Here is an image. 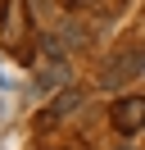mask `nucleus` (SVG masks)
Wrapping results in <instances>:
<instances>
[{
	"mask_svg": "<svg viewBox=\"0 0 145 150\" xmlns=\"http://www.w3.org/2000/svg\"><path fill=\"white\" fill-rule=\"evenodd\" d=\"M145 73V46H122L113 50V55L104 59V68H100V86L104 91H122L132 77Z\"/></svg>",
	"mask_w": 145,
	"mask_h": 150,
	"instance_id": "f257e3e1",
	"label": "nucleus"
},
{
	"mask_svg": "<svg viewBox=\"0 0 145 150\" xmlns=\"http://www.w3.org/2000/svg\"><path fill=\"white\" fill-rule=\"evenodd\" d=\"M0 32H5V46L14 50L23 64H32V50L23 46V37H27V5L23 0H5V5H0Z\"/></svg>",
	"mask_w": 145,
	"mask_h": 150,
	"instance_id": "f03ea898",
	"label": "nucleus"
},
{
	"mask_svg": "<svg viewBox=\"0 0 145 150\" xmlns=\"http://www.w3.org/2000/svg\"><path fill=\"white\" fill-rule=\"evenodd\" d=\"M109 127H113L118 137L145 132V96H118L113 109H109Z\"/></svg>",
	"mask_w": 145,
	"mask_h": 150,
	"instance_id": "7ed1b4c3",
	"label": "nucleus"
},
{
	"mask_svg": "<svg viewBox=\"0 0 145 150\" xmlns=\"http://www.w3.org/2000/svg\"><path fill=\"white\" fill-rule=\"evenodd\" d=\"M82 105H86V91L68 86V91H59V96H54V105H50V109L41 114V118H36V127H41V132H45V127H54V123H63L68 114H77Z\"/></svg>",
	"mask_w": 145,
	"mask_h": 150,
	"instance_id": "20e7f679",
	"label": "nucleus"
},
{
	"mask_svg": "<svg viewBox=\"0 0 145 150\" xmlns=\"http://www.w3.org/2000/svg\"><path fill=\"white\" fill-rule=\"evenodd\" d=\"M68 82H72V68L63 64V59H50V64L41 68V77H36V96L54 91V86H68Z\"/></svg>",
	"mask_w": 145,
	"mask_h": 150,
	"instance_id": "39448f33",
	"label": "nucleus"
},
{
	"mask_svg": "<svg viewBox=\"0 0 145 150\" xmlns=\"http://www.w3.org/2000/svg\"><path fill=\"white\" fill-rule=\"evenodd\" d=\"M68 5H91V0H68Z\"/></svg>",
	"mask_w": 145,
	"mask_h": 150,
	"instance_id": "423d86ee",
	"label": "nucleus"
},
{
	"mask_svg": "<svg viewBox=\"0 0 145 150\" xmlns=\"http://www.w3.org/2000/svg\"><path fill=\"white\" fill-rule=\"evenodd\" d=\"M122 150H127V146H122Z\"/></svg>",
	"mask_w": 145,
	"mask_h": 150,
	"instance_id": "0eeeda50",
	"label": "nucleus"
}]
</instances>
